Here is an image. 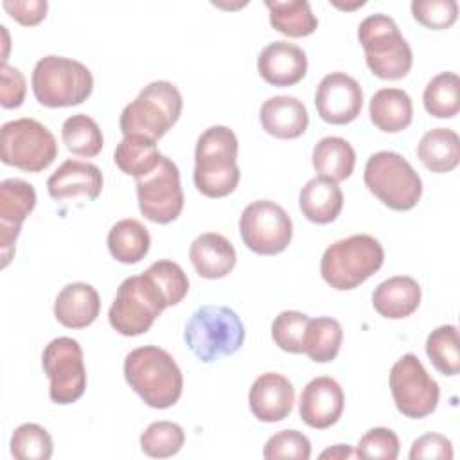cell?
<instances>
[{
	"instance_id": "6da1fadb",
	"label": "cell",
	"mask_w": 460,
	"mask_h": 460,
	"mask_svg": "<svg viewBox=\"0 0 460 460\" xmlns=\"http://www.w3.org/2000/svg\"><path fill=\"white\" fill-rule=\"evenodd\" d=\"M126 383L140 399L158 410L178 402L183 390V376L172 356L155 345L133 349L124 359Z\"/></svg>"
},
{
	"instance_id": "7a4b0ae2",
	"label": "cell",
	"mask_w": 460,
	"mask_h": 460,
	"mask_svg": "<svg viewBox=\"0 0 460 460\" xmlns=\"http://www.w3.org/2000/svg\"><path fill=\"white\" fill-rule=\"evenodd\" d=\"M239 142L226 126H210L196 142L194 185L207 198H225L235 190L241 172L237 167Z\"/></svg>"
},
{
	"instance_id": "3957f363",
	"label": "cell",
	"mask_w": 460,
	"mask_h": 460,
	"mask_svg": "<svg viewBox=\"0 0 460 460\" xmlns=\"http://www.w3.org/2000/svg\"><path fill=\"white\" fill-rule=\"evenodd\" d=\"M385 262L381 243L368 234H356L332 243L322 255V279L338 291H349L372 277Z\"/></svg>"
},
{
	"instance_id": "277c9868",
	"label": "cell",
	"mask_w": 460,
	"mask_h": 460,
	"mask_svg": "<svg viewBox=\"0 0 460 460\" xmlns=\"http://www.w3.org/2000/svg\"><path fill=\"white\" fill-rule=\"evenodd\" d=\"M183 108L180 90L169 81H153L124 106L120 113V131L142 135L151 140L162 138L180 119Z\"/></svg>"
},
{
	"instance_id": "5b68a950",
	"label": "cell",
	"mask_w": 460,
	"mask_h": 460,
	"mask_svg": "<svg viewBox=\"0 0 460 460\" xmlns=\"http://www.w3.org/2000/svg\"><path fill=\"white\" fill-rule=\"evenodd\" d=\"M185 343L203 363L237 352L244 341V325L235 311L225 305L196 309L185 325Z\"/></svg>"
},
{
	"instance_id": "8992f818",
	"label": "cell",
	"mask_w": 460,
	"mask_h": 460,
	"mask_svg": "<svg viewBox=\"0 0 460 460\" xmlns=\"http://www.w3.org/2000/svg\"><path fill=\"white\" fill-rule=\"evenodd\" d=\"M358 38L365 50L367 66L379 79L395 81L410 72L413 63L411 49L388 14L376 13L367 16L359 23Z\"/></svg>"
},
{
	"instance_id": "52a82bcc",
	"label": "cell",
	"mask_w": 460,
	"mask_h": 460,
	"mask_svg": "<svg viewBox=\"0 0 460 460\" xmlns=\"http://www.w3.org/2000/svg\"><path fill=\"white\" fill-rule=\"evenodd\" d=\"M32 92L47 108H68L84 102L93 90V77L81 61L45 56L32 70Z\"/></svg>"
},
{
	"instance_id": "ba28073f",
	"label": "cell",
	"mask_w": 460,
	"mask_h": 460,
	"mask_svg": "<svg viewBox=\"0 0 460 460\" xmlns=\"http://www.w3.org/2000/svg\"><path fill=\"white\" fill-rule=\"evenodd\" d=\"M367 189L388 208L404 212L422 196V180L411 164L395 151H377L365 164Z\"/></svg>"
},
{
	"instance_id": "9c48e42d",
	"label": "cell",
	"mask_w": 460,
	"mask_h": 460,
	"mask_svg": "<svg viewBox=\"0 0 460 460\" xmlns=\"http://www.w3.org/2000/svg\"><path fill=\"white\" fill-rule=\"evenodd\" d=\"M165 307L167 304L153 280L146 273L133 275L117 288L108 320L119 334L140 336L151 329Z\"/></svg>"
},
{
	"instance_id": "30bf717a",
	"label": "cell",
	"mask_w": 460,
	"mask_h": 460,
	"mask_svg": "<svg viewBox=\"0 0 460 460\" xmlns=\"http://www.w3.org/2000/svg\"><path fill=\"white\" fill-rule=\"evenodd\" d=\"M0 160L25 172L47 169L58 156V142L47 126L23 117L2 126Z\"/></svg>"
},
{
	"instance_id": "8fae6325",
	"label": "cell",
	"mask_w": 460,
	"mask_h": 460,
	"mask_svg": "<svg viewBox=\"0 0 460 460\" xmlns=\"http://www.w3.org/2000/svg\"><path fill=\"white\" fill-rule=\"evenodd\" d=\"M390 392L397 410L410 419H424L437 410L440 388L415 354H404L390 370Z\"/></svg>"
},
{
	"instance_id": "7c38bea8",
	"label": "cell",
	"mask_w": 460,
	"mask_h": 460,
	"mask_svg": "<svg viewBox=\"0 0 460 460\" xmlns=\"http://www.w3.org/2000/svg\"><path fill=\"white\" fill-rule=\"evenodd\" d=\"M43 370L50 381L49 395L56 404H72L86 390V368L81 345L68 336L54 338L41 354Z\"/></svg>"
},
{
	"instance_id": "4fadbf2b",
	"label": "cell",
	"mask_w": 460,
	"mask_h": 460,
	"mask_svg": "<svg viewBox=\"0 0 460 460\" xmlns=\"http://www.w3.org/2000/svg\"><path fill=\"white\" fill-rule=\"evenodd\" d=\"M239 234L246 248L259 255H277L288 248L293 237V223L288 212L275 201H252L241 214Z\"/></svg>"
},
{
	"instance_id": "5bb4252c",
	"label": "cell",
	"mask_w": 460,
	"mask_h": 460,
	"mask_svg": "<svg viewBox=\"0 0 460 460\" xmlns=\"http://www.w3.org/2000/svg\"><path fill=\"white\" fill-rule=\"evenodd\" d=\"M135 181L138 208L146 219L167 225L181 214L185 198L180 183V171L171 158L162 156L156 169Z\"/></svg>"
},
{
	"instance_id": "9a60e30c",
	"label": "cell",
	"mask_w": 460,
	"mask_h": 460,
	"mask_svg": "<svg viewBox=\"0 0 460 460\" xmlns=\"http://www.w3.org/2000/svg\"><path fill=\"white\" fill-rule=\"evenodd\" d=\"M314 106L323 122L343 126L359 115L363 90L349 74L331 72L316 86Z\"/></svg>"
},
{
	"instance_id": "2e32d148",
	"label": "cell",
	"mask_w": 460,
	"mask_h": 460,
	"mask_svg": "<svg viewBox=\"0 0 460 460\" xmlns=\"http://www.w3.org/2000/svg\"><path fill=\"white\" fill-rule=\"evenodd\" d=\"M36 207L34 187L20 178H7L0 183V253L2 268L14 255V243L20 235L22 223Z\"/></svg>"
},
{
	"instance_id": "e0dca14e",
	"label": "cell",
	"mask_w": 460,
	"mask_h": 460,
	"mask_svg": "<svg viewBox=\"0 0 460 460\" xmlns=\"http://www.w3.org/2000/svg\"><path fill=\"white\" fill-rule=\"evenodd\" d=\"M343 406L345 395L340 383L329 376H320L304 386L298 413L309 428L327 429L340 420Z\"/></svg>"
},
{
	"instance_id": "ac0fdd59",
	"label": "cell",
	"mask_w": 460,
	"mask_h": 460,
	"mask_svg": "<svg viewBox=\"0 0 460 460\" xmlns=\"http://www.w3.org/2000/svg\"><path fill=\"white\" fill-rule=\"evenodd\" d=\"M248 402L252 413L261 422H279L284 420L295 402V388L291 381L277 372L261 374L248 394Z\"/></svg>"
},
{
	"instance_id": "d6986e66",
	"label": "cell",
	"mask_w": 460,
	"mask_h": 460,
	"mask_svg": "<svg viewBox=\"0 0 460 460\" xmlns=\"http://www.w3.org/2000/svg\"><path fill=\"white\" fill-rule=\"evenodd\" d=\"M261 77L273 86H293L307 72L305 52L289 41H273L266 45L257 58Z\"/></svg>"
},
{
	"instance_id": "ffe728a7",
	"label": "cell",
	"mask_w": 460,
	"mask_h": 460,
	"mask_svg": "<svg viewBox=\"0 0 460 460\" xmlns=\"http://www.w3.org/2000/svg\"><path fill=\"white\" fill-rule=\"evenodd\" d=\"M47 190L56 201L75 196L95 199L102 190V172L93 164L68 158L49 176Z\"/></svg>"
},
{
	"instance_id": "44dd1931",
	"label": "cell",
	"mask_w": 460,
	"mask_h": 460,
	"mask_svg": "<svg viewBox=\"0 0 460 460\" xmlns=\"http://www.w3.org/2000/svg\"><path fill=\"white\" fill-rule=\"evenodd\" d=\"M101 311V298L93 286L86 282L66 284L56 296L54 316L68 329H84L92 325Z\"/></svg>"
},
{
	"instance_id": "7402d4cb",
	"label": "cell",
	"mask_w": 460,
	"mask_h": 460,
	"mask_svg": "<svg viewBox=\"0 0 460 460\" xmlns=\"http://www.w3.org/2000/svg\"><path fill=\"white\" fill-rule=\"evenodd\" d=\"M262 129L275 138H298L309 124L304 102L293 95H275L261 106Z\"/></svg>"
},
{
	"instance_id": "603a6c76",
	"label": "cell",
	"mask_w": 460,
	"mask_h": 460,
	"mask_svg": "<svg viewBox=\"0 0 460 460\" xmlns=\"http://www.w3.org/2000/svg\"><path fill=\"white\" fill-rule=\"evenodd\" d=\"M189 257L203 279H223L235 266V250L232 243L216 232H205L198 235L189 248Z\"/></svg>"
},
{
	"instance_id": "cb8c5ba5",
	"label": "cell",
	"mask_w": 460,
	"mask_h": 460,
	"mask_svg": "<svg viewBox=\"0 0 460 460\" xmlns=\"http://www.w3.org/2000/svg\"><path fill=\"white\" fill-rule=\"evenodd\" d=\"M374 309L390 320H401L413 314L420 304V286L408 275H395L381 284L372 293Z\"/></svg>"
},
{
	"instance_id": "d4e9b609",
	"label": "cell",
	"mask_w": 460,
	"mask_h": 460,
	"mask_svg": "<svg viewBox=\"0 0 460 460\" xmlns=\"http://www.w3.org/2000/svg\"><path fill=\"white\" fill-rule=\"evenodd\" d=\"M298 205L305 219L316 225L332 223L343 208V192L336 181L316 176L300 190Z\"/></svg>"
},
{
	"instance_id": "484cf974",
	"label": "cell",
	"mask_w": 460,
	"mask_h": 460,
	"mask_svg": "<svg viewBox=\"0 0 460 460\" xmlns=\"http://www.w3.org/2000/svg\"><path fill=\"white\" fill-rule=\"evenodd\" d=\"M368 115L377 129L385 133H399L411 124L413 104L404 90L381 88L370 99Z\"/></svg>"
},
{
	"instance_id": "4316f807",
	"label": "cell",
	"mask_w": 460,
	"mask_h": 460,
	"mask_svg": "<svg viewBox=\"0 0 460 460\" xmlns=\"http://www.w3.org/2000/svg\"><path fill=\"white\" fill-rule=\"evenodd\" d=\"M417 156L431 172H449L460 164V138L449 128H433L422 135Z\"/></svg>"
},
{
	"instance_id": "83f0119b",
	"label": "cell",
	"mask_w": 460,
	"mask_h": 460,
	"mask_svg": "<svg viewBox=\"0 0 460 460\" xmlns=\"http://www.w3.org/2000/svg\"><path fill=\"white\" fill-rule=\"evenodd\" d=\"M151 237L147 228L133 217L117 221L108 234V250L122 264H137L149 252Z\"/></svg>"
},
{
	"instance_id": "f1b7e54d",
	"label": "cell",
	"mask_w": 460,
	"mask_h": 460,
	"mask_svg": "<svg viewBox=\"0 0 460 460\" xmlns=\"http://www.w3.org/2000/svg\"><path fill=\"white\" fill-rule=\"evenodd\" d=\"M162 153L156 147V140L142 135L124 137L113 153L115 165L124 172L137 178L149 174L162 160Z\"/></svg>"
},
{
	"instance_id": "f546056e",
	"label": "cell",
	"mask_w": 460,
	"mask_h": 460,
	"mask_svg": "<svg viewBox=\"0 0 460 460\" xmlns=\"http://www.w3.org/2000/svg\"><path fill=\"white\" fill-rule=\"evenodd\" d=\"M356 165L354 147L341 137H325L313 149V167L332 181L347 180Z\"/></svg>"
},
{
	"instance_id": "4dcf8cb0",
	"label": "cell",
	"mask_w": 460,
	"mask_h": 460,
	"mask_svg": "<svg viewBox=\"0 0 460 460\" xmlns=\"http://www.w3.org/2000/svg\"><path fill=\"white\" fill-rule=\"evenodd\" d=\"M264 5L270 11L271 27L288 38L309 36L318 27V20L307 0H266Z\"/></svg>"
},
{
	"instance_id": "1f68e13d",
	"label": "cell",
	"mask_w": 460,
	"mask_h": 460,
	"mask_svg": "<svg viewBox=\"0 0 460 460\" xmlns=\"http://www.w3.org/2000/svg\"><path fill=\"white\" fill-rule=\"evenodd\" d=\"M343 331L338 320L331 316L309 318L304 334V354L314 363L332 361L341 347Z\"/></svg>"
},
{
	"instance_id": "d6a6232c",
	"label": "cell",
	"mask_w": 460,
	"mask_h": 460,
	"mask_svg": "<svg viewBox=\"0 0 460 460\" xmlns=\"http://www.w3.org/2000/svg\"><path fill=\"white\" fill-rule=\"evenodd\" d=\"M424 108L437 119H451L460 111V79L453 72L437 74L424 88Z\"/></svg>"
},
{
	"instance_id": "836d02e7",
	"label": "cell",
	"mask_w": 460,
	"mask_h": 460,
	"mask_svg": "<svg viewBox=\"0 0 460 460\" xmlns=\"http://www.w3.org/2000/svg\"><path fill=\"white\" fill-rule=\"evenodd\" d=\"M61 138L72 155L84 158L97 156L104 144L101 128L92 117L84 113L72 115L63 122Z\"/></svg>"
},
{
	"instance_id": "e575fe53",
	"label": "cell",
	"mask_w": 460,
	"mask_h": 460,
	"mask_svg": "<svg viewBox=\"0 0 460 460\" xmlns=\"http://www.w3.org/2000/svg\"><path fill=\"white\" fill-rule=\"evenodd\" d=\"M426 354L433 367L444 376L460 372V341L455 325H440L426 338Z\"/></svg>"
},
{
	"instance_id": "d590c367",
	"label": "cell",
	"mask_w": 460,
	"mask_h": 460,
	"mask_svg": "<svg viewBox=\"0 0 460 460\" xmlns=\"http://www.w3.org/2000/svg\"><path fill=\"white\" fill-rule=\"evenodd\" d=\"M183 442L181 426L171 420L151 422L140 435V449L151 458H169L183 447Z\"/></svg>"
},
{
	"instance_id": "8d00e7d4",
	"label": "cell",
	"mask_w": 460,
	"mask_h": 460,
	"mask_svg": "<svg viewBox=\"0 0 460 460\" xmlns=\"http://www.w3.org/2000/svg\"><path fill=\"white\" fill-rule=\"evenodd\" d=\"M11 455L18 460H49L52 456V438L49 431L34 422L20 424L11 435Z\"/></svg>"
},
{
	"instance_id": "74e56055",
	"label": "cell",
	"mask_w": 460,
	"mask_h": 460,
	"mask_svg": "<svg viewBox=\"0 0 460 460\" xmlns=\"http://www.w3.org/2000/svg\"><path fill=\"white\" fill-rule=\"evenodd\" d=\"M144 273L158 288L167 307L180 304L187 296L189 279L180 264H176L169 259H162V261L153 262Z\"/></svg>"
},
{
	"instance_id": "f35d334b",
	"label": "cell",
	"mask_w": 460,
	"mask_h": 460,
	"mask_svg": "<svg viewBox=\"0 0 460 460\" xmlns=\"http://www.w3.org/2000/svg\"><path fill=\"white\" fill-rule=\"evenodd\" d=\"M309 316L300 311H282L271 323V338L279 349L291 354L304 352V334Z\"/></svg>"
},
{
	"instance_id": "ab89813d",
	"label": "cell",
	"mask_w": 460,
	"mask_h": 460,
	"mask_svg": "<svg viewBox=\"0 0 460 460\" xmlns=\"http://www.w3.org/2000/svg\"><path fill=\"white\" fill-rule=\"evenodd\" d=\"M411 14L420 25L431 31H444L456 22L458 4L455 0H413Z\"/></svg>"
},
{
	"instance_id": "60d3db41",
	"label": "cell",
	"mask_w": 460,
	"mask_h": 460,
	"mask_svg": "<svg viewBox=\"0 0 460 460\" xmlns=\"http://www.w3.org/2000/svg\"><path fill=\"white\" fill-rule=\"evenodd\" d=\"M262 456L266 460H277V458L307 460L311 456V442L304 433L296 429H284L268 438V442L264 444Z\"/></svg>"
},
{
	"instance_id": "b9f144b4",
	"label": "cell",
	"mask_w": 460,
	"mask_h": 460,
	"mask_svg": "<svg viewBox=\"0 0 460 460\" xmlns=\"http://www.w3.org/2000/svg\"><path fill=\"white\" fill-rule=\"evenodd\" d=\"M399 438L390 428H372L358 442V458H383L395 460L399 456Z\"/></svg>"
},
{
	"instance_id": "7bdbcfd3",
	"label": "cell",
	"mask_w": 460,
	"mask_h": 460,
	"mask_svg": "<svg viewBox=\"0 0 460 460\" xmlns=\"http://www.w3.org/2000/svg\"><path fill=\"white\" fill-rule=\"evenodd\" d=\"M25 92H27V84H25V77L23 74L14 68L9 66L7 63H2L0 66V104L2 108H18L23 104L25 99Z\"/></svg>"
},
{
	"instance_id": "ee69618b",
	"label": "cell",
	"mask_w": 460,
	"mask_h": 460,
	"mask_svg": "<svg viewBox=\"0 0 460 460\" xmlns=\"http://www.w3.org/2000/svg\"><path fill=\"white\" fill-rule=\"evenodd\" d=\"M410 458L411 460H420V458L451 460L453 458L451 440L440 433H426L413 440L410 449Z\"/></svg>"
},
{
	"instance_id": "f6af8a7d",
	"label": "cell",
	"mask_w": 460,
	"mask_h": 460,
	"mask_svg": "<svg viewBox=\"0 0 460 460\" xmlns=\"http://www.w3.org/2000/svg\"><path fill=\"white\" fill-rule=\"evenodd\" d=\"M2 5L13 20L25 27L38 25L47 16L49 9L45 0H4Z\"/></svg>"
},
{
	"instance_id": "bcb514c9",
	"label": "cell",
	"mask_w": 460,
	"mask_h": 460,
	"mask_svg": "<svg viewBox=\"0 0 460 460\" xmlns=\"http://www.w3.org/2000/svg\"><path fill=\"white\" fill-rule=\"evenodd\" d=\"M350 456H356V451H352L350 446L347 444H336L334 447H329L320 455V458H350Z\"/></svg>"
}]
</instances>
